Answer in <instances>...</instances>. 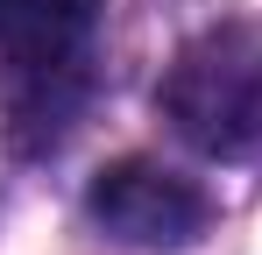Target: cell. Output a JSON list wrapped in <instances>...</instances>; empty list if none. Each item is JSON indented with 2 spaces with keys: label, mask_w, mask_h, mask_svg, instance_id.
Masks as SVG:
<instances>
[{
  "label": "cell",
  "mask_w": 262,
  "mask_h": 255,
  "mask_svg": "<svg viewBox=\"0 0 262 255\" xmlns=\"http://www.w3.org/2000/svg\"><path fill=\"white\" fill-rule=\"evenodd\" d=\"M163 121L199 156H248L262 149V29L227 22L177 50L156 85Z\"/></svg>",
  "instance_id": "1"
},
{
  "label": "cell",
  "mask_w": 262,
  "mask_h": 255,
  "mask_svg": "<svg viewBox=\"0 0 262 255\" xmlns=\"http://www.w3.org/2000/svg\"><path fill=\"white\" fill-rule=\"evenodd\" d=\"M85 206H92V220H99L114 241H128V248H191V241L206 234V220H213L206 192H199L191 177L149 163V156L106 163L92 177Z\"/></svg>",
  "instance_id": "2"
},
{
  "label": "cell",
  "mask_w": 262,
  "mask_h": 255,
  "mask_svg": "<svg viewBox=\"0 0 262 255\" xmlns=\"http://www.w3.org/2000/svg\"><path fill=\"white\" fill-rule=\"evenodd\" d=\"M106 0H0V50L14 64H71Z\"/></svg>",
  "instance_id": "3"
}]
</instances>
